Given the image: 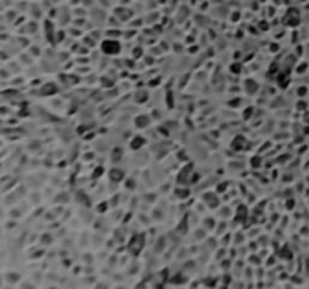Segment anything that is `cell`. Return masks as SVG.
I'll return each mask as SVG.
<instances>
[{"instance_id":"obj_2","label":"cell","mask_w":309,"mask_h":289,"mask_svg":"<svg viewBox=\"0 0 309 289\" xmlns=\"http://www.w3.org/2000/svg\"><path fill=\"white\" fill-rule=\"evenodd\" d=\"M140 143H143V140H142L140 137H136V139L133 140V143H131V148H133V149H139V148L142 146Z\"/></svg>"},{"instance_id":"obj_1","label":"cell","mask_w":309,"mask_h":289,"mask_svg":"<svg viewBox=\"0 0 309 289\" xmlns=\"http://www.w3.org/2000/svg\"><path fill=\"white\" fill-rule=\"evenodd\" d=\"M101 50H103V53H106V54L113 56V54H118L121 51V44L118 42V41H113V39H107V41H104V42L101 44Z\"/></svg>"}]
</instances>
